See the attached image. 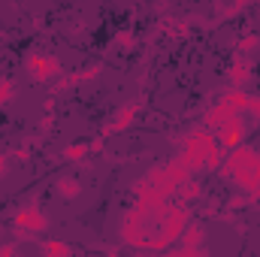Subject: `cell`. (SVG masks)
<instances>
[{
	"label": "cell",
	"instance_id": "1",
	"mask_svg": "<svg viewBox=\"0 0 260 257\" xmlns=\"http://www.w3.org/2000/svg\"><path fill=\"white\" fill-rule=\"evenodd\" d=\"M221 176L230 179L239 188V194L251 197L254 191H260V151L254 145H239V148L227 151Z\"/></svg>",
	"mask_w": 260,
	"mask_h": 257
},
{
	"label": "cell",
	"instance_id": "2",
	"mask_svg": "<svg viewBox=\"0 0 260 257\" xmlns=\"http://www.w3.org/2000/svg\"><path fill=\"white\" fill-rule=\"evenodd\" d=\"M188 179H194V176H191V170H188L179 157H173L170 164L154 167V170H148V173H145L148 188L157 194V197H164V200H176V191H179Z\"/></svg>",
	"mask_w": 260,
	"mask_h": 257
},
{
	"label": "cell",
	"instance_id": "3",
	"mask_svg": "<svg viewBox=\"0 0 260 257\" xmlns=\"http://www.w3.org/2000/svg\"><path fill=\"white\" fill-rule=\"evenodd\" d=\"M212 148H215V133L197 127L182 139L179 160H182V164L191 170V176H194V173H200V170H206V160H209V151H212Z\"/></svg>",
	"mask_w": 260,
	"mask_h": 257
},
{
	"label": "cell",
	"instance_id": "4",
	"mask_svg": "<svg viewBox=\"0 0 260 257\" xmlns=\"http://www.w3.org/2000/svg\"><path fill=\"white\" fill-rule=\"evenodd\" d=\"M46 215H43V209L37 206V203H27V206H21L15 215H12V230L18 233V236H34V233H43L46 230Z\"/></svg>",
	"mask_w": 260,
	"mask_h": 257
},
{
	"label": "cell",
	"instance_id": "5",
	"mask_svg": "<svg viewBox=\"0 0 260 257\" xmlns=\"http://www.w3.org/2000/svg\"><path fill=\"white\" fill-rule=\"evenodd\" d=\"M27 76L34 79V82H52V79H61L64 76V64L58 61V58H52V55H40V52H30L27 55Z\"/></svg>",
	"mask_w": 260,
	"mask_h": 257
},
{
	"label": "cell",
	"instance_id": "6",
	"mask_svg": "<svg viewBox=\"0 0 260 257\" xmlns=\"http://www.w3.org/2000/svg\"><path fill=\"white\" fill-rule=\"evenodd\" d=\"M215 142L224 148V154L233 151V148H239V145H245V121L236 115L227 124H221V127L215 130Z\"/></svg>",
	"mask_w": 260,
	"mask_h": 257
},
{
	"label": "cell",
	"instance_id": "7",
	"mask_svg": "<svg viewBox=\"0 0 260 257\" xmlns=\"http://www.w3.org/2000/svg\"><path fill=\"white\" fill-rule=\"evenodd\" d=\"M179 254L182 257H209V248H206V230L203 224H188V230L182 233L179 239Z\"/></svg>",
	"mask_w": 260,
	"mask_h": 257
},
{
	"label": "cell",
	"instance_id": "8",
	"mask_svg": "<svg viewBox=\"0 0 260 257\" xmlns=\"http://www.w3.org/2000/svg\"><path fill=\"white\" fill-rule=\"evenodd\" d=\"M139 106H142L139 100H133V103H127V106H121V109H118V112H115V115H112V118L100 127V136H103V139H109V136H115V133H124V130L136 121Z\"/></svg>",
	"mask_w": 260,
	"mask_h": 257
},
{
	"label": "cell",
	"instance_id": "9",
	"mask_svg": "<svg viewBox=\"0 0 260 257\" xmlns=\"http://www.w3.org/2000/svg\"><path fill=\"white\" fill-rule=\"evenodd\" d=\"M236 115H239V112H236V109H233V106H230L224 97H221V100H218V103H215V106L206 112V118H203V130L215 133L221 124H227V121H230V118H236Z\"/></svg>",
	"mask_w": 260,
	"mask_h": 257
},
{
	"label": "cell",
	"instance_id": "10",
	"mask_svg": "<svg viewBox=\"0 0 260 257\" xmlns=\"http://www.w3.org/2000/svg\"><path fill=\"white\" fill-rule=\"evenodd\" d=\"M227 76H230V82H233V88H242L248 79H251V61L248 58H242V55H233V61H230V70H227Z\"/></svg>",
	"mask_w": 260,
	"mask_h": 257
},
{
	"label": "cell",
	"instance_id": "11",
	"mask_svg": "<svg viewBox=\"0 0 260 257\" xmlns=\"http://www.w3.org/2000/svg\"><path fill=\"white\" fill-rule=\"evenodd\" d=\"M55 194H58L61 200H76V197H82V182L73 179V176H61V179L55 182Z\"/></svg>",
	"mask_w": 260,
	"mask_h": 257
},
{
	"label": "cell",
	"instance_id": "12",
	"mask_svg": "<svg viewBox=\"0 0 260 257\" xmlns=\"http://www.w3.org/2000/svg\"><path fill=\"white\" fill-rule=\"evenodd\" d=\"M200 197H203V182H200V179H188V182L176 191V200L185 203V206H191V203L200 200Z\"/></svg>",
	"mask_w": 260,
	"mask_h": 257
},
{
	"label": "cell",
	"instance_id": "13",
	"mask_svg": "<svg viewBox=\"0 0 260 257\" xmlns=\"http://www.w3.org/2000/svg\"><path fill=\"white\" fill-rule=\"evenodd\" d=\"M88 154H91V145H88V142H70V145H64V151H61V157H64L67 164L85 160Z\"/></svg>",
	"mask_w": 260,
	"mask_h": 257
},
{
	"label": "cell",
	"instance_id": "14",
	"mask_svg": "<svg viewBox=\"0 0 260 257\" xmlns=\"http://www.w3.org/2000/svg\"><path fill=\"white\" fill-rule=\"evenodd\" d=\"M224 100H227L236 112H245V109H248V103H251V94H248L245 88H230V91L224 94Z\"/></svg>",
	"mask_w": 260,
	"mask_h": 257
},
{
	"label": "cell",
	"instance_id": "15",
	"mask_svg": "<svg viewBox=\"0 0 260 257\" xmlns=\"http://www.w3.org/2000/svg\"><path fill=\"white\" fill-rule=\"evenodd\" d=\"M233 49H236V55H248V52H257L260 49V34H242L236 43H233Z\"/></svg>",
	"mask_w": 260,
	"mask_h": 257
},
{
	"label": "cell",
	"instance_id": "16",
	"mask_svg": "<svg viewBox=\"0 0 260 257\" xmlns=\"http://www.w3.org/2000/svg\"><path fill=\"white\" fill-rule=\"evenodd\" d=\"M43 257H70V245L64 239H49L43 242Z\"/></svg>",
	"mask_w": 260,
	"mask_h": 257
},
{
	"label": "cell",
	"instance_id": "17",
	"mask_svg": "<svg viewBox=\"0 0 260 257\" xmlns=\"http://www.w3.org/2000/svg\"><path fill=\"white\" fill-rule=\"evenodd\" d=\"M76 85H82V76L79 73H64L58 82H55V94L52 97H58V91H67V88H76Z\"/></svg>",
	"mask_w": 260,
	"mask_h": 257
},
{
	"label": "cell",
	"instance_id": "18",
	"mask_svg": "<svg viewBox=\"0 0 260 257\" xmlns=\"http://www.w3.org/2000/svg\"><path fill=\"white\" fill-rule=\"evenodd\" d=\"M15 100V82L12 79H0V106H6V103H12Z\"/></svg>",
	"mask_w": 260,
	"mask_h": 257
},
{
	"label": "cell",
	"instance_id": "19",
	"mask_svg": "<svg viewBox=\"0 0 260 257\" xmlns=\"http://www.w3.org/2000/svg\"><path fill=\"white\" fill-rule=\"evenodd\" d=\"M160 30H167V34H173V37H185L191 27H188V21H164Z\"/></svg>",
	"mask_w": 260,
	"mask_h": 257
},
{
	"label": "cell",
	"instance_id": "20",
	"mask_svg": "<svg viewBox=\"0 0 260 257\" xmlns=\"http://www.w3.org/2000/svg\"><path fill=\"white\" fill-rule=\"evenodd\" d=\"M245 206H251V200H248L245 194H233V197L227 200V209H230V212H236V209H245Z\"/></svg>",
	"mask_w": 260,
	"mask_h": 257
},
{
	"label": "cell",
	"instance_id": "21",
	"mask_svg": "<svg viewBox=\"0 0 260 257\" xmlns=\"http://www.w3.org/2000/svg\"><path fill=\"white\" fill-rule=\"evenodd\" d=\"M9 160H15V164H27V160H30V145H18V148L9 154Z\"/></svg>",
	"mask_w": 260,
	"mask_h": 257
},
{
	"label": "cell",
	"instance_id": "22",
	"mask_svg": "<svg viewBox=\"0 0 260 257\" xmlns=\"http://www.w3.org/2000/svg\"><path fill=\"white\" fill-rule=\"evenodd\" d=\"M79 76H82V85H85V82H91V79H97V76H100V67H97V64H94V67H85Z\"/></svg>",
	"mask_w": 260,
	"mask_h": 257
},
{
	"label": "cell",
	"instance_id": "23",
	"mask_svg": "<svg viewBox=\"0 0 260 257\" xmlns=\"http://www.w3.org/2000/svg\"><path fill=\"white\" fill-rule=\"evenodd\" d=\"M0 257H18L15 245H12V242H3V245H0Z\"/></svg>",
	"mask_w": 260,
	"mask_h": 257
},
{
	"label": "cell",
	"instance_id": "24",
	"mask_svg": "<svg viewBox=\"0 0 260 257\" xmlns=\"http://www.w3.org/2000/svg\"><path fill=\"white\" fill-rule=\"evenodd\" d=\"M245 9V3H230V6H224V15L230 18V15H236V12H242Z\"/></svg>",
	"mask_w": 260,
	"mask_h": 257
},
{
	"label": "cell",
	"instance_id": "25",
	"mask_svg": "<svg viewBox=\"0 0 260 257\" xmlns=\"http://www.w3.org/2000/svg\"><path fill=\"white\" fill-rule=\"evenodd\" d=\"M118 46H133L136 40H133V34H118V40H115Z\"/></svg>",
	"mask_w": 260,
	"mask_h": 257
},
{
	"label": "cell",
	"instance_id": "26",
	"mask_svg": "<svg viewBox=\"0 0 260 257\" xmlns=\"http://www.w3.org/2000/svg\"><path fill=\"white\" fill-rule=\"evenodd\" d=\"M88 145H91V151H103V148H106V145H103V136H97V139H91Z\"/></svg>",
	"mask_w": 260,
	"mask_h": 257
},
{
	"label": "cell",
	"instance_id": "27",
	"mask_svg": "<svg viewBox=\"0 0 260 257\" xmlns=\"http://www.w3.org/2000/svg\"><path fill=\"white\" fill-rule=\"evenodd\" d=\"M3 173H6V157L0 154V176H3Z\"/></svg>",
	"mask_w": 260,
	"mask_h": 257
},
{
	"label": "cell",
	"instance_id": "28",
	"mask_svg": "<svg viewBox=\"0 0 260 257\" xmlns=\"http://www.w3.org/2000/svg\"><path fill=\"white\" fill-rule=\"evenodd\" d=\"M160 257H182L179 251H167V254H160Z\"/></svg>",
	"mask_w": 260,
	"mask_h": 257
},
{
	"label": "cell",
	"instance_id": "29",
	"mask_svg": "<svg viewBox=\"0 0 260 257\" xmlns=\"http://www.w3.org/2000/svg\"><path fill=\"white\" fill-rule=\"evenodd\" d=\"M0 233H3V227H0Z\"/></svg>",
	"mask_w": 260,
	"mask_h": 257
},
{
	"label": "cell",
	"instance_id": "30",
	"mask_svg": "<svg viewBox=\"0 0 260 257\" xmlns=\"http://www.w3.org/2000/svg\"><path fill=\"white\" fill-rule=\"evenodd\" d=\"M109 257H115V254H109Z\"/></svg>",
	"mask_w": 260,
	"mask_h": 257
}]
</instances>
